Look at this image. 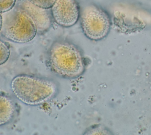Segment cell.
<instances>
[{
  "label": "cell",
  "instance_id": "1",
  "mask_svg": "<svg viewBox=\"0 0 151 135\" xmlns=\"http://www.w3.org/2000/svg\"><path fill=\"white\" fill-rule=\"evenodd\" d=\"M47 66L57 76L67 79H76L86 70L85 59L80 48L66 40H57L50 46Z\"/></svg>",
  "mask_w": 151,
  "mask_h": 135
},
{
  "label": "cell",
  "instance_id": "2",
  "mask_svg": "<svg viewBox=\"0 0 151 135\" xmlns=\"http://www.w3.org/2000/svg\"><path fill=\"white\" fill-rule=\"evenodd\" d=\"M11 89L17 99L31 106L44 104L54 98L58 92V86L55 81L27 74L15 76L11 82Z\"/></svg>",
  "mask_w": 151,
  "mask_h": 135
},
{
  "label": "cell",
  "instance_id": "3",
  "mask_svg": "<svg viewBox=\"0 0 151 135\" xmlns=\"http://www.w3.org/2000/svg\"><path fill=\"white\" fill-rule=\"evenodd\" d=\"M0 34L7 40L17 43L32 40L37 34L36 25L31 17L18 5L1 14Z\"/></svg>",
  "mask_w": 151,
  "mask_h": 135
},
{
  "label": "cell",
  "instance_id": "4",
  "mask_svg": "<svg viewBox=\"0 0 151 135\" xmlns=\"http://www.w3.org/2000/svg\"><path fill=\"white\" fill-rule=\"evenodd\" d=\"M79 19L84 34L91 40H101L110 32L111 20L109 15L96 4H87L80 8Z\"/></svg>",
  "mask_w": 151,
  "mask_h": 135
},
{
  "label": "cell",
  "instance_id": "5",
  "mask_svg": "<svg viewBox=\"0 0 151 135\" xmlns=\"http://www.w3.org/2000/svg\"><path fill=\"white\" fill-rule=\"evenodd\" d=\"M50 10L52 20L63 28L73 26L80 18V8L76 0H56Z\"/></svg>",
  "mask_w": 151,
  "mask_h": 135
},
{
  "label": "cell",
  "instance_id": "6",
  "mask_svg": "<svg viewBox=\"0 0 151 135\" xmlns=\"http://www.w3.org/2000/svg\"><path fill=\"white\" fill-rule=\"evenodd\" d=\"M24 10L35 23L38 34L46 33L51 27L52 18L50 9H44L30 3L27 0H20L17 4Z\"/></svg>",
  "mask_w": 151,
  "mask_h": 135
},
{
  "label": "cell",
  "instance_id": "7",
  "mask_svg": "<svg viewBox=\"0 0 151 135\" xmlns=\"http://www.w3.org/2000/svg\"><path fill=\"white\" fill-rule=\"evenodd\" d=\"M17 111L15 101L7 95L0 94V126L11 123L15 118Z\"/></svg>",
  "mask_w": 151,
  "mask_h": 135
},
{
  "label": "cell",
  "instance_id": "8",
  "mask_svg": "<svg viewBox=\"0 0 151 135\" xmlns=\"http://www.w3.org/2000/svg\"><path fill=\"white\" fill-rule=\"evenodd\" d=\"M10 56V50L8 45L0 40V66L5 63Z\"/></svg>",
  "mask_w": 151,
  "mask_h": 135
},
{
  "label": "cell",
  "instance_id": "9",
  "mask_svg": "<svg viewBox=\"0 0 151 135\" xmlns=\"http://www.w3.org/2000/svg\"><path fill=\"white\" fill-rule=\"evenodd\" d=\"M30 3L44 9H51L56 0H27Z\"/></svg>",
  "mask_w": 151,
  "mask_h": 135
},
{
  "label": "cell",
  "instance_id": "10",
  "mask_svg": "<svg viewBox=\"0 0 151 135\" xmlns=\"http://www.w3.org/2000/svg\"><path fill=\"white\" fill-rule=\"evenodd\" d=\"M107 130L100 125H95L88 128L83 134H108Z\"/></svg>",
  "mask_w": 151,
  "mask_h": 135
},
{
  "label": "cell",
  "instance_id": "11",
  "mask_svg": "<svg viewBox=\"0 0 151 135\" xmlns=\"http://www.w3.org/2000/svg\"><path fill=\"white\" fill-rule=\"evenodd\" d=\"M17 0H0V13H4L16 5Z\"/></svg>",
  "mask_w": 151,
  "mask_h": 135
},
{
  "label": "cell",
  "instance_id": "12",
  "mask_svg": "<svg viewBox=\"0 0 151 135\" xmlns=\"http://www.w3.org/2000/svg\"><path fill=\"white\" fill-rule=\"evenodd\" d=\"M1 24H2V15H1V14L0 13V30H1Z\"/></svg>",
  "mask_w": 151,
  "mask_h": 135
}]
</instances>
